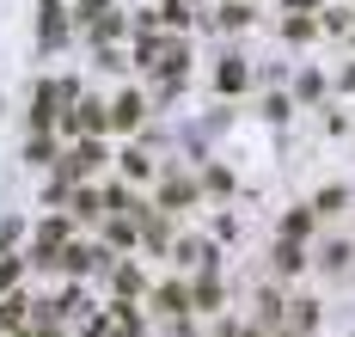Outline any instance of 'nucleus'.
Segmentation results:
<instances>
[{"label": "nucleus", "mask_w": 355, "mask_h": 337, "mask_svg": "<svg viewBox=\"0 0 355 337\" xmlns=\"http://www.w3.org/2000/svg\"><path fill=\"white\" fill-rule=\"evenodd\" d=\"M98 159H105V153H98V141H80V148L68 153V178H86V172H98Z\"/></svg>", "instance_id": "nucleus-1"}, {"label": "nucleus", "mask_w": 355, "mask_h": 337, "mask_svg": "<svg viewBox=\"0 0 355 337\" xmlns=\"http://www.w3.org/2000/svg\"><path fill=\"white\" fill-rule=\"evenodd\" d=\"M68 129H73V135H80V129H86V135H98V129H105V105H73Z\"/></svg>", "instance_id": "nucleus-2"}, {"label": "nucleus", "mask_w": 355, "mask_h": 337, "mask_svg": "<svg viewBox=\"0 0 355 337\" xmlns=\"http://www.w3.org/2000/svg\"><path fill=\"white\" fill-rule=\"evenodd\" d=\"M110 123H116V129H135V123H141V98H135V92H123V98L110 105Z\"/></svg>", "instance_id": "nucleus-3"}, {"label": "nucleus", "mask_w": 355, "mask_h": 337, "mask_svg": "<svg viewBox=\"0 0 355 337\" xmlns=\"http://www.w3.org/2000/svg\"><path fill=\"white\" fill-rule=\"evenodd\" d=\"M43 43H62V6L43 0Z\"/></svg>", "instance_id": "nucleus-4"}, {"label": "nucleus", "mask_w": 355, "mask_h": 337, "mask_svg": "<svg viewBox=\"0 0 355 337\" xmlns=\"http://www.w3.org/2000/svg\"><path fill=\"white\" fill-rule=\"evenodd\" d=\"M25 306H31V300H0V331H12V325L25 319Z\"/></svg>", "instance_id": "nucleus-5"}, {"label": "nucleus", "mask_w": 355, "mask_h": 337, "mask_svg": "<svg viewBox=\"0 0 355 337\" xmlns=\"http://www.w3.org/2000/svg\"><path fill=\"white\" fill-rule=\"evenodd\" d=\"M239 86H245V68H239V62H227V68H220V92H239Z\"/></svg>", "instance_id": "nucleus-6"}, {"label": "nucleus", "mask_w": 355, "mask_h": 337, "mask_svg": "<svg viewBox=\"0 0 355 337\" xmlns=\"http://www.w3.org/2000/svg\"><path fill=\"white\" fill-rule=\"evenodd\" d=\"M19 270H25V258H0V295L19 282Z\"/></svg>", "instance_id": "nucleus-7"}, {"label": "nucleus", "mask_w": 355, "mask_h": 337, "mask_svg": "<svg viewBox=\"0 0 355 337\" xmlns=\"http://www.w3.org/2000/svg\"><path fill=\"white\" fill-rule=\"evenodd\" d=\"M190 196H196V190L184 184V178H172V184H166V209H178V202H190Z\"/></svg>", "instance_id": "nucleus-8"}, {"label": "nucleus", "mask_w": 355, "mask_h": 337, "mask_svg": "<svg viewBox=\"0 0 355 337\" xmlns=\"http://www.w3.org/2000/svg\"><path fill=\"white\" fill-rule=\"evenodd\" d=\"M276 263H282V270H300V245H294V239H282V252H276Z\"/></svg>", "instance_id": "nucleus-9"}, {"label": "nucleus", "mask_w": 355, "mask_h": 337, "mask_svg": "<svg viewBox=\"0 0 355 337\" xmlns=\"http://www.w3.org/2000/svg\"><path fill=\"white\" fill-rule=\"evenodd\" d=\"M184 300H190L184 288H159V306H166V313H184Z\"/></svg>", "instance_id": "nucleus-10"}, {"label": "nucleus", "mask_w": 355, "mask_h": 337, "mask_svg": "<svg viewBox=\"0 0 355 337\" xmlns=\"http://www.w3.org/2000/svg\"><path fill=\"white\" fill-rule=\"evenodd\" d=\"M306 221H313V215H306V209H300V215H288V227H282V239H300V233H306Z\"/></svg>", "instance_id": "nucleus-11"}, {"label": "nucleus", "mask_w": 355, "mask_h": 337, "mask_svg": "<svg viewBox=\"0 0 355 337\" xmlns=\"http://www.w3.org/2000/svg\"><path fill=\"white\" fill-rule=\"evenodd\" d=\"M62 263H68V270H86V263H92V252H80V245H68V252H62Z\"/></svg>", "instance_id": "nucleus-12"}, {"label": "nucleus", "mask_w": 355, "mask_h": 337, "mask_svg": "<svg viewBox=\"0 0 355 337\" xmlns=\"http://www.w3.org/2000/svg\"><path fill=\"white\" fill-rule=\"evenodd\" d=\"M196 300H202V306H214V300H220V288H214V276H202V282H196Z\"/></svg>", "instance_id": "nucleus-13"}, {"label": "nucleus", "mask_w": 355, "mask_h": 337, "mask_svg": "<svg viewBox=\"0 0 355 337\" xmlns=\"http://www.w3.org/2000/svg\"><path fill=\"white\" fill-rule=\"evenodd\" d=\"M282 337H288V331H282Z\"/></svg>", "instance_id": "nucleus-14"}]
</instances>
